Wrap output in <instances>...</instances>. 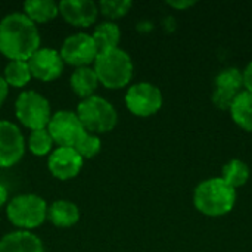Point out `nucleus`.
<instances>
[{
  "label": "nucleus",
  "mask_w": 252,
  "mask_h": 252,
  "mask_svg": "<svg viewBox=\"0 0 252 252\" xmlns=\"http://www.w3.org/2000/svg\"><path fill=\"white\" fill-rule=\"evenodd\" d=\"M96 47L99 50V53L111 50V49H117L120 44V38H121V31L120 27L115 22L111 21H105L100 22L94 27V31L92 34Z\"/></svg>",
  "instance_id": "obj_19"
},
{
  "label": "nucleus",
  "mask_w": 252,
  "mask_h": 252,
  "mask_svg": "<svg viewBox=\"0 0 252 252\" xmlns=\"http://www.w3.org/2000/svg\"><path fill=\"white\" fill-rule=\"evenodd\" d=\"M47 219L49 221L61 229L72 227L80 220V210L78 207L66 199H58L52 202L47 208Z\"/></svg>",
  "instance_id": "obj_16"
},
{
  "label": "nucleus",
  "mask_w": 252,
  "mask_h": 252,
  "mask_svg": "<svg viewBox=\"0 0 252 252\" xmlns=\"http://www.w3.org/2000/svg\"><path fill=\"white\" fill-rule=\"evenodd\" d=\"M193 204L199 213L208 217L229 214L236 204V189L230 188L221 177H213L198 185Z\"/></svg>",
  "instance_id": "obj_2"
},
{
  "label": "nucleus",
  "mask_w": 252,
  "mask_h": 252,
  "mask_svg": "<svg viewBox=\"0 0 252 252\" xmlns=\"http://www.w3.org/2000/svg\"><path fill=\"white\" fill-rule=\"evenodd\" d=\"M69 86L72 92L83 100L94 94L96 89L99 87V80L92 66H81L75 68V71L71 74Z\"/></svg>",
  "instance_id": "obj_17"
},
{
  "label": "nucleus",
  "mask_w": 252,
  "mask_h": 252,
  "mask_svg": "<svg viewBox=\"0 0 252 252\" xmlns=\"http://www.w3.org/2000/svg\"><path fill=\"white\" fill-rule=\"evenodd\" d=\"M53 146V139L47 128H40L34 130L30 133L28 137V149L32 155L35 157H46L50 155Z\"/></svg>",
  "instance_id": "obj_23"
},
{
  "label": "nucleus",
  "mask_w": 252,
  "mask_h": 252,
  "mask_svg": "<svg viewBox=\"0 0 252 252\" xmlns=\"http://www.w3.org/2000/svg\"><path fill=\"white\" fill-rule=\"evenodd\" d=\"M24 154L25 139L21 128L7 120H0V168L16 165Z\"/></svg>",
  "instance_id": "obj_10"
},
{
  "label": "nucleus",
  "mask_w": 252,
  "mask_h": 252,
  "mask_svg": "<svg viewBox=\"0 0 252 252\" xmlns=\"http://www.w3.org/2000/svg\"><path fill=\"white\" fill-rule=\"evenodd\" d=\"M94 72L97 75L99 84L106 89H123L133 78V61L131 56L117 47L97 55L94 61Z\"/></svg>",
  "instance_id": "obj_3"
},
{
  "label": "nucleus",
  "mask_w": 252,
  "mask_h": 252,
  "mask_svg": "<svg viewBox=\"0 0 252 252\" xmlns=\"http://www.w3.org/2000/svg\"><path fill=\"white\" fill-rule=\"evenodd\" d=\"M84 159L78 155L74 148L58 146L50 152L47 158V168L50 174L58 180H71L77 177L83 168Z\"/></svg>",
  "instance_id": "obj_13"
},
{
  "label": "nucleus",
  "mask_w": 252,
  "mask_h": 252,
  "mask_svg": "<svg viewBox=\"0 0 252 252\" xmlns=\"http://www.w3.org/2000/svg\"><path fill=\"white\" fill-rule=\"evenodd\" d=\"M0 252H44V247L37 235L15 230L0 239Z\"/></svg>",
  "instance_id": "obj_15"
},
{
  "label": "nucleus",
  "mask_w": 252,
  "mask_h": 252,
  "mask_svg": "<svg viewBox=\"0 0 252 252\" xmlns=\"http://www.w3.org/2000/svg\"><path fill=\"white\" fill-rule=\"evenodd\" d=\"M7 202H9V192L6 189V186L0 183V208L3 205H6Z\"/></svg>",
  "instance_id": "obj_29"
},
{
  "label": "nucleus",
  "mask_w": 252,
  "mask_h": 252,
  "mask_svg": "<svg viewBox=\"0 0 252 252\" xmlns=\"http://www.w3.org/2000/svg\"><path fill=\"white\" fill-rule=\"evenodd\" d=\"M78 155L83 158V159H90V158H94L100 149H102V142H100V137L96 136V134H90V133H86V136L77 143V146L74 148Z\"/></svg>",
  "instance_id": "obj_25"
},
{
  "label": "nucleus",
  "mask_w": 252,
  "mask_h": 252,
  "mask_svg": "<svg viewBox=\"0 0 252 252\" xmlns=\"http://www.w3.org/2000/svg\"><path fill=\"white\" fill-rule=\"evenodd\" d=\"M126 106L127 109L136 115V117H151L155 115L161 106H162V93L161 90L151 84V83H136L133 86L128 87L127 93H126Z\"/></svg>",
  "instance_id": "obj_7"
},
{
  "label": "nucleus",
  "mask_w": 252,
  "mask_h": 252,
  "mask_svg": "<svg viewBox=\"0 0 252 252\" xmlns=\"http://www.w3.org/2000/svg\"><path fill=\"white\" fill-rule=\"evenodd\" d=\"M22 7V13L35 25L49 22L59 15L58 3L53 0H27L24 1Z\"/></svg>",
  "instance_id": "obj_18"
},
{
  "label": "nucleus",
  "mask_w": 252,
  "mask_h": 252,
  "mask_svg": "<svg viewBox=\"0 0 252 252\" xmlns=\"http://www.w3.org/2000/svg\"><path fill=\"white\" fill-rule=\"evenodd\" d=\"M47 131L50 133L53 143L62 148H75L87 133L77 114L72 111L55 112L47 124Z\"/></svg>",
  "instance_id": "obj_8"
},
{
  "label": "nucleus",
  "mask_w": 252,
  "mask_h": 252,
  "mask_svg": "<svg viewBox=\"0 0 252 252\" xmlns=\"http://www.w3.org/2000/svg\"><path fill=\"white\" fill-rule=\"evenodd\" d=\"M58 9L68 24L81 28L90 27L99 16V6L92 0H61Z\"/></svg>",
  "instance_id": "obj_14"
},
{
  "label": "nucleus",
  "mask_w": 252,
  "mask_h": 252,
  "mask_svg": "<svg viewBox=\"0 0 252 252\" xmlns=\"http://www.w3.org/2000/svg\"><path fill=\"white\" fill-rule=\"evenodd\" d=\"M167 4L168 6H171V7H174V9H179V10H185V9H188V7H190V6H193L195 4V1H186V0H180V1H167Z\"/></svg>",
  "instance_id": "obj_28"
},
{
  "label": "nucleus",
  "mask_w": 252,
  "mask_h": 252,
  "mask_svg": "<svg viewBox=\"0 0 252 252\" xmlns=\"http://www.w3.org/2000/svg\"><path fill=\"white\" fill-rule=\"evenodd\" d=\"M37 25L22 12H12L0 21V53L10 61H28L41 46Z\"/></svg>",
  "instance_id": "obj_1"
},
{
  "label": "nucleus",
  "mask_w": 252,
  "mask_h": 252,
  "mask_svg": "<svg viewBox=\"0 0 252 252\" xmlns=\"http://www.w3.org/2000/svg\"><path fill=\"white\" fill-rule=\"evenodd\" d=\"M46 201L34 193H22L13 196L6 207L7 220L18 229L31 232L47 220Z\"/></svg>",
  "instance_id": "obj_5"
},
{
  "label": "nucleus",
  "mask_w": 252,
  "mask_h": 252,
  "mask_svg": "<svg viewBox=\"0 0 252 252\" xmlns=\"http://www.w3.org/2000/svg\"><path fill=\"white\" fill-rule=\"evenodd\" d=\"M233 121L245 131L252 133V93L242 90L230 106Z\"/></svg>",
  "instance_id": "obj_20"
},
{
  "label": "nucleus",
  "mask_w": 252,
  "mask_h": 252,
  "mask_svg": "<svg viewBox=\"0 0 252 252\" xmlns=\"http://www.w3.org/2000/svg\"><path fill=\"white\" fill-rule=\"evenodd\" d=\"M77 117L84 130L90 134L109 133L118 124V112L114 105L102 96H90L83 99L77 106Z\"/></svg>",
  "instance_id": "obj_4"
},
{
  "label": "nucleus",
  "mask_w": 252,
  "mask_h": 252,
  "mask_svg": "<svg viewBox=\"0 0 252 252\" xmlns=\"http://www.w3.org/2000/svg\"><path fill=\"white\" fill-rule=\"evenodd\" d=\"M244 78L238 68H226L214 78L213 102L217 108L229 111L236 96L242 92Z\"/></svg>",
  "instance_id": "obj_12"
},
{
  "label": "nucleus",
  "mask_w": 252,
  "mask_h": 252,
  "mask_svg": "<svg viewBox=\"0 0 252 252\" xmlns=\"http://www.w3.org/2000/svg\"><path fill=\"white\" fill-rule=\"evenodd\" d=\"M7 94H9V86L4 81L3 75H0V108L3 106L4 100L7 99Z\"/></svg>",
  "instance_id": "obj_27"
},
{
  "label": "nucleus",
  "mask_w": 252,
  "mask_h": 252,
  "mask_svg": "<svg viewBox=\"0 0 252 252\" xmlns=\"http://www.w3.org/2000/svg\"><path fill=\"white\" fill-rule=\"evenodd\" d=\"M3 78L9 87H16V89L25 87L32 78L28 62L27 61H10L4 68Z\"/></svg>",
  "instance_id": "obj_21"
},
{
  "label": "nucleus",
  "mask_w": 252,
  "mask_h": 252,
  "mask_svg": "<svg viewBox=\"0 0 252 252\" xmlns=\"http://www.w3.org/2000/svg\"><path fill=\"white\" fill-rule=\"evenodd\" d=\"M15 115L28 130L47 128L52 118L49 100L35 90H24L15 100Z\"/></svg>",
  "instance_id": "obj_6"
},
{
  "label": "nucleus",
  "mask_w": 252,
  "mask_h": 252,
  "mask_svg": "<svg viewBox=\"0 0 252 252\" xmlns=\"http://www.w3.org/2000/svg\"><path fill=\"white\" fill-rule=\"evenodd\" d=\"M59 55L63 63L71 65L74 68H81V66H90L92 63H94L99 55V50L90 34L77 32L63 40Z\"/></svg>",
  "instance_id": "obj_9"
},
{
  "label": "nucleus",
  "mask_w": 252,
  "mask_h": 252,
  "mask_svg": "<svg viewBox=\"0 0 252 252\" xmlns=\"http://www.w3.org/2000/svg\"><path fill=\"white\" fill-rule=\"evenodd\" d=\"M27 62L32 78L43 83H50L59 78L65 66L59 52L52 47H40Z\"/></svg>",
  "instance_id": "obj_11"
},
{
  "label": "nucleus",
  "mask_w": 252,
  "mask_h": 252,
  "mask_svg": "<svg viewBox=\"0 0 252 252\" xmlns=\"http://www.w3.org/2000/svg\"><path fill=\"white\" fill-rule=\"evenodd\" d=\"M97 6L99 13L114 22V19L126 16L130 12L133 3L130 0H102L100 3H97Z\"/></svg>",
  "instance_id": "obj_24"
},
{
  "label": "nucleus",
  "mask_w": 252,
  "mask_h": 252,
  "mask_svg": "<svg viewBox=\"0 0 252 252\" xmlns=\"http://www.w3.org/2000/svg\"><path fill=\"white\" fill-rule=\"evenodd\" d=\"M221 179L233 189L244 186L250 179V168L241 159H232L223 167Z\"/></svg>",
  "instance_id": "obj_22"
},
{
  "label": "nucleus",
  "mask_w": 252,
  "mask_h": 252,
  "mask_svg": "<svg viewBox=\"0 0 252 252\" xmlns=\"http://www.w3.org/2000/svg\"><path fill=\"white\" fill-rule=\"evenodd\" d=\"M242 78H244V87H245V90L252 93V61L247 65V68L242 71Z\"/></svg>",
  "instance_id": "obj_26"
}]
</instances>
